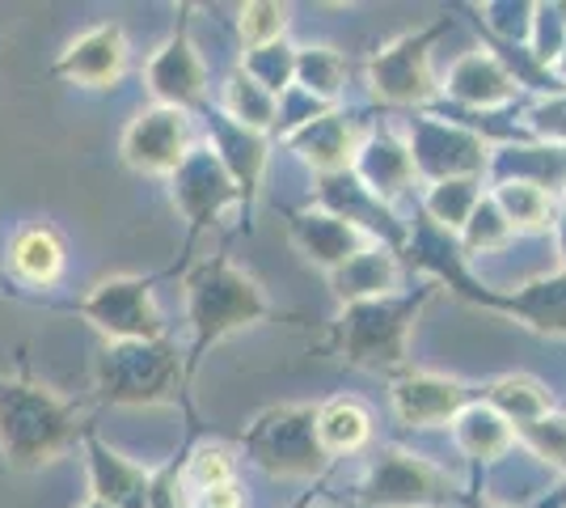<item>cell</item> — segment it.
<instances>
[{
	"label": "cell",
	"instance_id": "obj_11",
	"mask_svg": "<svg viewBox=\"0 0 566 508\" xmlns=\"http://www.w3.org/2000/svg\"><path fill=\"white\" fill-rule=\"evenodd\" d=\"M4 267L25 289H51L69 267V242L51 220H30L13 234V242L4 250Z\"/></svg>",
	"mask_w": 566,
	"mask_h": 508
},
{
	"label": "cell",
	"instance_id": "obj_16",
	"mask_svg": "<svg viewBox=\"0 0 566 508\" xmlns=\"http://www.w3.org/2000/svg\"><path fill=\"white\" fill-rule=\"evenodd\" d=\"M178 484H182L187 496L208 491V487H220V484H237L233 454H229L224 445H199V449L187 458V466L178 470Z\"/></svg>",
	"mask_w": 566,
	"mask_h": 508
},
{
	"label": "cell",
	"instance_id": "obj_23",
	"mask_svg": "<svg viewBox=\"0 0 566 508\" xmlns=\"http://www.w3.org/2000/svg\"><path fill=\"white\" fill-rule=\"evenodd\" d=\"M81 508H106V505H97V500H90V505H81Z\"/></svg>",
	"mask_w": 566,
	"mask_h": 508
},
{
	"label": "cell",
	"instance_id": "obj_17",
	"mask_svg": "<svg viewBox=\"0 0 566 508\" xmlns=\"http://www.w3.org/2000/svg\"><path fill=\"white\" fill-rule=\"evenodd\" d=\"M292 145L301 148L308 162H317V166H338V162H347V157H352V153H347V136L338 132V123L334 120L305 123V132H296V136H292Z\"/></svg>",
	"mask_w": 566,
	"mask_h": 508
},
{
	"label": "cell",
	"instance_id": "obj_12",
	"mask_svg": "<svg viewBox=\"0 0 566 508\" xmlns=\"http://www.w3.org/2000/svg\"><path fill=\"white\" fill-rule=\"evenodd\" d=\"M313 436L322 454H352L373 436V415L355 398H334L313 415Z\"/></svg>",
	"mask_w": 566,
	"mask_h": 508
},
{
	"label": "cell",
	"instance_id": "obj_1",
	"mask_svg": "<svg viewBox=\"0 0 566 508\" xmlns=\"http://www.w3.org/2000/svg\"><path fill=\"white\" fill-rule=\"evenodd\" d=\"M18 356H22L18 377H0V458L9 470L30 475L64 458V449L85 433V419H81V403L34 382L25 348Z\"/></svg>",
	"mask_w": 566,
	"mask_h": 508
},
{
	"label": "cell",
	"instance_id": "obj_6",
	"mask_svg": "<svg viewBox=\"0 0 566 508\" xmlns=\"http://www.w3.org/2000/svg\"><path fill=\"white\" fill-rule=\"evenodd\" d=\"M48 73L64 85H81V90H115L127 73V30L118 22L90 25L55 55Z\"/></svg>",
	"mask_w": 566,
	"mask_h": 508
},
{
	"label": "cell",
	"instance_id": "obj_22",
	"mask_svg": "<svg viewBox=\"0 0 566 508\" xmlns=\"http://www.w3.org/2000/svg\"><path fill=\"white\" fill-rule=\"evenodd\" d=\"M190 505L195 508H241V491H237V484H220V487H208V491H195Z\"/></svg>",
	"mask_w": 566,
	"mask_h": 508
},
{
	"label": "cell",
	"instance_id": "obj_10",
	"mask_svg": "<svg viewBox=\"0 0 566 508\" xmlns=\"http://www.w3.org/2000/svg\"><path fill=\"white\" fill-rule=\"evenodd\" d=\"M245 445H250L259 466L280 470V475H305V470H313V458H317V436H313V424H308L305 412L262 415Z\"/></svg>",
	"mask_w": 566,
	"mask_h": 508
},
{
	"label": "cell",
	"instance_id": "obj_14",
	"mask_svg": "<svg viewBox=\"0 0 566 508\" xmlns=\"http://www.w3.org/2000/svg\"><path fill=\"white\" fill-rule=\"evenodd\" d=\"M465 390L444 377H410L394 390V403L406 424H436V419H449L461 407Z\"/></svg>",
	"mask_w": 566,
	"mask_h": 508
},
{
	"label": "cell",
	"instance_id": "obj_3",
	"mask_svg": "<svg viewBox=\"0 0 566 508\" xmlns=\"http://www.w3.org/2000/svg\"><path fill=\"white\" fill-rule=\"evenodd\" d=\"M187 314L195 331V361L212 343L233 335L241 326H254L271 314L262 289L224 259H208L187 276Z\"/></svg>",
	"mask_w": 566,
	"mask_h": 508
},
{
	"label": "cell",
	"instance_id": "obj_5",
	"mask_svg": "<svg viewBox=\"0 0 566 508\" xmlns=\"http://www.w3.org/2000/svg\"><path fill=\"white\" fill-rule=\"evenodd\" d=\"M195 153V132H190L187 111L174 106H148L123 127L118 157L123 166L148 174V178H174L178 166Z\"/></svg>",
	"mask_w": 566,
	"mask_h": 508
},
{
	"label": "cell",
	"instance_id": "obj_13",
	"mask_svg": "<svg viewBox=\"0 0 566 508\" xmlns=\"http://www.w3.org/2000/svg\"><path fill=\"white\" fill-rule=\"evenodd\" d=\"M292 238L296 246L305 250L308 259H317V263H352L355 259V242H359V234H355L347 220L338 217H322V212H305V217L292 220Z\"/></svg>",
	"mask_w": 566,
	"mask_h": 508
},
{
	"label": "cell",
	"instance_id": "obj_9",
	"mask_svg": "<svg viewBox=\"0 0 566 508\" xmlns=\"http://www.w3.org/2000/svg\"><path fill=\"white\" fill-rule=\"evenodd\" d=\"M237 199L233 178L216 162L212 148H195L187 162L174 174V204L190 220V234H199L203 225H212L229 204Z\"/></svg>",
	"mask_w": 566,
	"mask_h": 508
},
{
	"label": "cell",
	"instance_id": "obj_8",
	"mask_svg": "<svg viewBox=\"0 0 566 508\" xmlns=\"http://www.w3.org/2000/svg\"><path fill=\"white\" fill-rule=\"evenodd\" d=\"M81 445H85V470H90V500L106 508H148L153 475L144 466L111 449L94 424H85Z\"/></svg>",
	"mask_w": 566,
	"mask_h": 508
},
{
	"label": "cell",
	"instance_id": "obj_21",
	"mask_svg": "<svg viewBox=\"0 0 566 508\" xmlns=\"http://www.w3.org/2000/svg\"><path fill=\"white\" fill-rule=\"evenodd\" d=\"M542 428H528V440L545 449L554 462H563L566 466V419H537Z\"/></svg>",
	"mask_w": 566,
	"mask_h": 508
},
{
	"label": "cell",
	"instance_id": "obj_15",
	"mask_svg": "<svg viewBox=\"0 0 566 508\" xmlns=\"http://www.w3.org/2000/svg\"><path fill=\"white\" fill-rule=\"evenodd\" d=\"M224 120H233L245 132H259V127L275 120V97L245 73H233L229 85H224Z\"/></svg>",
	"mask_w": 566,
	"mask_h": 508
},
{
	"label": "cell",
	"instance_id": "obj_4",
	"mask_svg": "<svg viewBox=\"0 0 566 508\" xmlns=\"http://www.w3.org/2000/svg\"><path fill=\"white\" fill-rule=\"evenodd\" d=\"M153 276H111L85 292L81 301L64 305L69 314L85 318L106 343H148L166 339V318L153 297Z\"/></svg>",
	"mask_w": 566,
	"mask_h": 508
},
{
	"label": "cell",
	"instance_id": "obj_19",
	"mask_svg": "<svg viewBox=\"0 0 566 508\" xmlns=\"http://www.w3.org/2000/svg\"><path fill=\"white\" fill-rule=\"evenodd\" d=\"M283 30H287V9L283 4H262L259 0V4H245L241 9V39H245L250 51L275 48Z\"/></svg>",
	"mask_w": 566,
	"mask_h": 508
},
{
	"label": "cell",
	"instance_id": "obj_7",
	"mask_svg": "<svg viewBox=\"0 0 566 508\" xmlns=\"http://www.w3.org/2000/svg\"><path fill=\"white\" fill-rule=\"evenodd\" d=\"M148 90L157 97V106H174V111H190L208 94V69L190 43L187 9H182V22L174 25V34L148 60Z\"/></svg>",
	"mask_w": 566,
	"mask_h": 508
},
{
	"label": "cell",
	"instance_id": "obj_18",
	"mask_svg": "<svg viewBox=\"0 0 566 508\" xmlns=\"http://www.w3.org/2000/svg\"><path fill=\"white\" fill-rule=\"evenodd\" d=\"M499 204H503L507 220L520 225V229H542L549 220V195L537 183H507L499 191Z\"/></svg>",
	"mask_w": 566,
	"mask_h": 508
},
{
	"label": "cell",
	"instance_id": "obj_20",
	"mask_svg": "<svg viewBox=\"0 0 566 508\" xmlns=\"http://www.w3.org/2000/svg\"><path fill=\"white\" fill-rule=\"evenodd\" d=\"M296 73H301V81H305L308 90L334 94V90H338L343 64H338V55H331V51H305V55L296 60Z\"/></svg>",
	"mask_w": 566,
	"mask_h": 508
},
{
	"label": "cell",
	"instance_id": "obj_2",
	"mask_svg": "<svg viewBox=\"0 0 566 508\" xmlns=\"http://www.w3.org/2000/svg\"><path fill=\"white\" fill-rule=\"evenodd\" d=\"M182 390V361L166 339L106 343L94 361V398L102 407H157Z\"/></svg>",
	"mask_w": 566,
	"mask_h": 508
}]
</instances>
